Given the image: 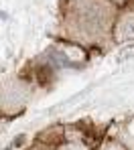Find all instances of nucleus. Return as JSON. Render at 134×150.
Instances as JSON below:
<instances>
[{"label":"nucleus","instance_id":"obj_1","mask_svg":"<svg viewBox=\"0 0 134 150\" xmlns=\"http://www.w3.org/2000/svg\"><path fill=\"white\" fill-rule=\"evenodd\" d=\"M118 39L120 41H132L134 39V14H128L118 25Z\"/></svg>","mask_w":134,"mask_h":150}]
</instances>
